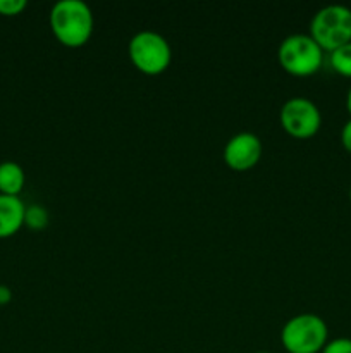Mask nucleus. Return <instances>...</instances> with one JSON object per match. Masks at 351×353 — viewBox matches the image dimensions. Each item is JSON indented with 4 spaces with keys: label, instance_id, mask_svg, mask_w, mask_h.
I'll return each instance as SVG.
<instances>
[{
    "label": "nucleus",
    "instance_id": "9b49d317",
    "mask_svg": "<svg viewBox=\"0 0 351 353\" xmlns=\"http://www.w3.org/2000/svg\"><path fill=\"white\" fill-rule=\"evenodd\" d=\"M24 224H26L30 230H43L48 224V210L45 209L43 205H36V203L26 207V212H24Z\"/></svg>",
    "mask_w": 351,
    "mask_h": 353
},
{
    "label": "nucleus",
    "instance_id": "0eeeda50",
    "mask_svg": "<svg viewBox=\"0 0 351 353\" xmlns=\"http://www.w3.org/2000/svg\"><path fill=\"white\" fill-rule=\"evenodd\" d=\"M262 152H264V147H262L260 138L250 131H241L227 141L222 157L227 168L243 172L250 171L258 164Z\"/></svg>",
    "mask_w": 351,
    "mask_h": 353
},
{
    "label": "nucleus",
    "instance_id": "ddd939ff",
    "mask_svg": "<svg viewBox=\"0 0 351 353\" xmlns=\"http://www.w3.org/2000/svg\"><path fill=\"white\" fill-rule=\"evenodd\" d=\"M320 353H351V338H334L327 341Z\"/></svg>",
    "mask_w": 351,
    "mask_h": 353
},
{
    "label": "nucleus",
    "instance_id": "f3484780",
    "mask_svg": "<svg viewBox=\"0 0 351 353\" xmlns=\"http://www.w3.org/2000/svg\"><path fill=\"white\" fill-rule=\"evenodd\" d=\"M255 353H270V352H255Z\"/></svg>",
    "mask_w": 351,
    "mask_h": 353
},
{
    "label": "nucleus",
    "instance_id": "f03ea898",
    "mask_svg": "<svg viewBox=\"0 0 351 353\" xmlns=\"http://www.w3.org/2000/svg\"><path fill=\"white\" fill-rule=\"evenodd\" d=\"M327 341L329 327L317 314L292 316L281 330V343L288 353H320Z\"/></svg>",
    "mask_w": 351,
    "mask_h": 353
},
{
    "label": "nucleus",
    "instance_id": "4468645a",
    "mask_svg": "<svg viewBox=\"0 0 351 353\" xmlns=\"http://www.w3.org/2000/svg\"><path fill=\"white\" fill-rule=\"evenodd\" d=\"M339 138L344 150H346L348 154H351V117L343 124V128H341Z\"/></svg>",
    "mask_w": 351,
    "mask_h": 353
},
{
    "label": "nucleus",
    "instance_id": "f257e3e1",
    "mask_svg": "<svg viewBox=\"0 0 351 353\" xmlns=\"http://www.w3.org/2000/svg\"><path fill=\"white\" fill-rule=\"evenodd\" d=\"M50 30L58 43L78 48L88 43L95 28V17L83 0H58L50 9Z\"/></svg>",
    "mask_w": 351,
    "mask_h": 353
},
{
    "label": "nucleus",
    "instance_id": "6e6552de",
    "mask_svg": "<svg viewBox=\"0 0 351 353\" xmlns=\"http://www.w3.org/2000/svg\"><path fill=\"white\" fill-rule=\"evenodd\" d=\"M26 205L19 196H9L0 193V240L10 238L24 226Z\"/></svg>",
    "mask_w": 351,
    "mask_h": 353
},
{
    "label": "nucleus",
    "instance_id": "39448f33",
    "mask_svg": "<svg viewBox=\"0 0 351 353\" xmlns=\"http://www.w3.org/2000/svg\"><path fill=\"white\" fill-rule=\"evenodd\" d=\"M310 37L319 43L323 52H334L336 48L351 41V9L341 3H330L313 14L310 21Z\"/></svg>",
    "mask_w": 351,
    "mask_h": 353
},
{
    "label": "nucleus",
    "instance_id": "7ed1b4c3",
    "mask_svg": "<svg viewBox=\"0 0 351 353\" xmlns=\"http://www.w3.org/2000/svg\"><path fill=\"white\" fill-rule=\"evenodd\" d=\"M127 55L138 71L147 76H157L171 65L172 48L167 38L158 31L141 30L131 37Z\"/></svg>",
    "mask_w": 351,
    "mask_h": 353
},
{
    "label": "nucleus",
    "instance_id": "f8f14e48",
    "mask_svg": "<svg viewBox=\"0 0 351 353\" xmlns=\"http://www.w3.org/2000/svg\"><path fill=\"white\" fill-rule=\"evenodd\" d=\"M26 7V0H0V16H17Z\"/></svg>",
    "mask_w": 351,
    "mask_h": 353
},
{
    "label": "nucleus",
    "instance_id": "9d476101",
    "mask_svg": "<svg viewBox=\"0 0 351 353\" xmlns=\"http://www.w3.org/2000/svg\"><path fill=\"white\" fill-rule=\"evenodd\" d=\"M329 64L334 72L343 78H351V41L329 54Z\"/></svg>",
    "mask_w": 351,
    "mask_h": 353
},
{
    "label": "nucleus",
    "instance_id": "2eb2a0df",
    "mask_svg": "<svg viewBox=\"0 0 351 353\" xmlns=\"http://www.w3.org/2000/svg\"><path fill=\"white\" fill-rule=\"evenodd\" d=\"M10 300H12V292H10L9 286L0 285V305H7Z\"/></svg>",
    "mask_w": 351,
    "mask_h": 353
},
{
    "label": "nucleus",
    "instance_id": "1a4fd4ad",
    "mask_svg": "<svg viewBox=\"0 0 351 353\" xmlns=\"http://www.w3.org/2000/svg\"><path fill=\"white\" fill-rule=\"evenodd\" d=\"M26 176L17 162H0V193L9 196H17L24 188Z\"/></svg>",
    "mask_w": 351,
    "mask_h": 353
},
{
    "label": "nucleus",
    "instance_id": "a211bd4d",
    "mask_svg": "<svg viewBox=\"0 0 351 353\" xmlns=\"http://www.w3.org/2000/svg\"><path fill=\"white\" fill-rule=\"evenodd\" d=\"M350 200H351V188H350Z\"/></svg>",
    "mask_w": 351,
    "mask_h": 353
},
{
    "label": "nucleus",
    "instance_id": "20e7f679",
    "mask_svg": "<svg viewBox=\"0 0 351 353\" xmlns=\"http://www.w3.org/2000/svg\"><path fill=\"white\" fill-rule=\"evenodd\" d=\"M277 59L286 72L298 78L313 76L323 64V50L306 33H292L279 43Z\"/></svg>",
    "mask_w": 351,
    "mask_h": 353
},
{
    "label": "nucleus",
    "instance_id": "423d86ee",
    "mask_svg": "<svg viewBox=\"0 0 351 353\" xmlns=\"http://www.w3.org/2000/svg\"><path fill=\"white\" fill-rule=\"evenodd\" d=\"M279 123L289 137L308 140L319 133L322 112L313 100L306 97H291L279 110Z\"/></svg>",
    "mask_w": 351,
    "mask_h": 353
},
{
    "label": "nucleus",
    "instance_id": "dca6fc26",
    "mask_svg": "<svg viewBox=\"0 0 351 353\" xmlns=\"http://www.w3.org/2000/svg\"><path fill=\"white\" fill-rule=\"evenodd\" d=\"M346 109H348V112H350V117H351V86L348 88V93H346Z\"/></svg>",
    "mask_w": 351,
    "mask_h": 353
}]
</instances>
